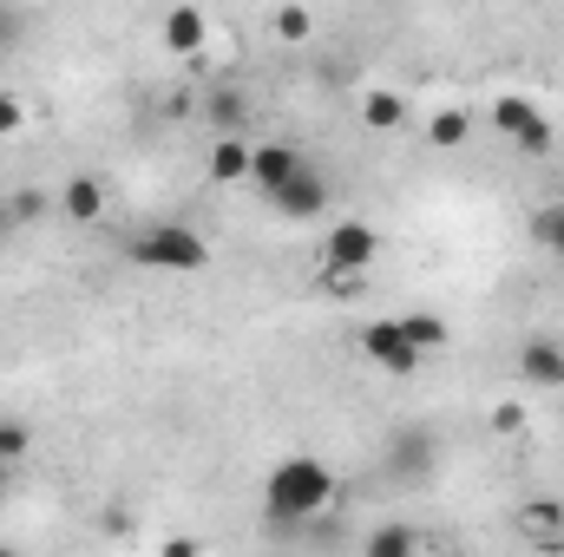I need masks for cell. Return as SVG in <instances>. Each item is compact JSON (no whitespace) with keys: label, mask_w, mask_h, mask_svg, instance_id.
<instances>
[{"label":"cell","mask_w":564,"mask_h":557,"mask_svg":"<svg viewBox=\"0 0 564 557\" xmlns=\"http://www.w3.org/2000/svg\"><path fill=\"white\" fill-rule=\"evenodd\" d=\"M335 492H341L335 466H322V459L295 452V459H282L276 472H270V485H263V505H270V518H276V525H302V518L328 512V505H335Z\"/></svg>","instance_id":"cell-1"},{"label":"cell","mask_w":564,"mask_h":557,"mask_svg":"<svg viewBox=\"0 0 564 557\" xmlns=\"http://www.w3.org/2000/svg\"><path fill=\"white\" fill-rule=\"evenodd\" d=\"M126 263L158 270V276H197L210 263V243L184 223H144L139 237H126Z\"/></svg>","instance_id":"cell-2"},{"label":"cell","mask_w":564,"mask_h":557,"mask_svg":"<svg viewBox=\"0 0 564 557\" xmlns=\"http://www.w3.org/2000/svg\"><path fill=\"white\" fill-rule=\"evenodd\" d=\"M375 256H381V230L361 223V217H341V223L328 230V243H322V263H328L322 276H368Z\"/></svg>","instance_id":"cell-3"},{"label":"cell","mask_w":564,"mask_h":557,"mask_svg":"<svg viewBox=\"0 0 564 557\" xmlns=\"http://www.w3.org/2000/svg\"><path fill=\"white\" fill-rule=\"evenodd\" d=\"M381 466H388L401 485H421V479H433V472H440V439H433L426 426H414V419H408V426H394V433H388Z\"/></svg>","instance_id":"cell-4"},{"label":"cell","mask_w":564,"mask_h":557,"mask_svg":"<svg viewBox=\"0 0 564 557\" xmlns=\"http://www.w3.org/2000/svg\"><path fill=\"white\" fill-rule=\"evenodd\" d=\"M361 354H368L375 368L401 374V381H408V374H421V348L394 328V315H381V321H368V328H361Z\"/></svg>","instance_id":"cell-5"},{"label":"cell","mask_w":564,"mask_h":557,"mask_svg":"<svg viewBox=\"0 0 564 557\" xmlns=\"http://www.w3.org/2000/svg\"><path fill=\"white\" fill-rule=\"evenodd\" d=\"M270 210H276V217H289V223H315V217L328 210V177H322L315 164H302L282 190H270Z\"/></svg>","instance_id":"cell-6"},{"label":"cell","mask_w":564,"mask_h":557,"mask_svg":"<svg viewBox=\"0 0 564 557\" xmlns=\"http://www.w3.org/2000/svg\"><path fill=\"white\" fill-rule=\"evenodd\" d=\"M302 164H308V157H302L295 144H257V151H250V177L263 184V197H270V190H282Z\"/></svg>","instance_id":"cell-7"},{"label":"cell","mask_w":564,"mask_h":557,"mask_svg":"<svg viewBox=\"0 0 564 557\" xmlns=\"http://www.w3.org/2000/svg\"><path fill=\"white\" fill-rule=\"evenodd\" d=\"M519 374H525L532 387H564V341L532 335V341L519 348Z\"/></svg>","instance_id":"cell-8"},{"label":"cell","mask_w":564,"mask_h":557,"mask_svg":"<svg viewBox=\"0 0 564 557\" xmlns=\"http://www.w3.org/2000/svg\"><path fill=\"white\" fill-rule=\"evenodd\" d=\"M204 40H210V20L197 7H171L164 13V46L171 53H204Z\"/></svg>","instance_id":"cell-9"},{"label":"cell","mask_w":564,"mask_h":557,"mask_svg":"<svg viewBox=\"0 0 564 557\" xmlns=\"http://www.w3.org/2000/svg\"><path fill=\"white\" fill-rule=\"evenodd\" d=\"M59 210H66L73 223H99V217H106V184H99V177H66Z\"/></svg>","instance_id":"cell-10"},{"label":"cell","mask_w":564,"mask_h":557,"mask_svg":"<svg viewBox=\"0 0 564 557\" xmlns=\"http://www.w3.org/2000/svg\"><path fill=\"white\" fill-rule=\"evenodd\" d=\"M361 557H421V532L414 525H375Z\"/></svg>","instance_id":"cell-11"},{"label":"cell","mask_w":564,"mask_h":557,"mask_svg":"<svg viewBox=\"0 0 564 557\" xmlns=\"http://www.w3.org/2000/svg\"><path fill=\"white\" fill-rule=\"evenodd\" d=\"M243 112H250V99H243L237 86H217V92H210V106H204V119L217 125V139H237V125H243Z\"/></svg>","instance_id":"cell-12"},{"label":"cell","mask_w":564,"mask_h":557,"mask_svg":"<svg viewBox=\"0 0 564 557\" xmlns=\"http://www.w3.org/2000/svg\"><path fill=\"white\" fill-rule=\"evenodd\" d=\"M250 151H257V144L217 139V144H210V177H217V184H237V177H250Z\"/></svg>","instance_id":"cell-13"},{"label":"cell","mask_w":564,"mask_h":557,"mask_svg":"<svg viewBox=\"0 0 564 557\" xmlns=\"http://www.w3.org/2000/svg\"><path fill=\"white\" fill-rule=\"evenodd\" d=\"M394 328L421 348V354H433V348H446V321L440 315H426V308H414V315H394Z\"/></svg>","instance_id":"cell-14"},{"label":"cell","mask_w":564,"mask_h":557,"mask_svg":"<svg viewBox=\"0 0 564 557\" xmlns=\"http://www.w3.org/2000/svg\"><path fill=\"white\" fill-rule=\"evenodd\" d=\"M532 119H539V106H532L525 92H506V99H492V125H499L506 139H519V132H525Z\"/></svg>","instance_id":"cell-15"},{"label":"cell","mask_w":564,"mask_h":557,"mask_svg":"<svg viewBox=\"0 0 564 557\" xmlns=\"http://www.w3.org/2000/svg\"><path fill=\"white\" fill-rule=\"evenodd\" d=\"M426 139H433V144H446V151H453V144H466V139H473V119H466L459 106H440V112L426 119Z\"/></svg>","instance_id":"cell-16"},{"label":"cell","mask_w":564,"mask_h":557,"mask_svg":"<svg viewBox=\"0 0 564 557\" xmlns=\"http://www.w3.org/2000/svg\"><path fill=\"white\" fill-rule=\"evenodd\" d=\"M361 119H368L375 132H394V125L408 119V99H401V92H368V99H361Z\"/></svg>","instance_id":"cell-17"},{"label":"cell","mask_w":564,"mask_h":557,"mask_svg":"<svg viewBox=\"0 0 564 557\" xmlns=\"http://www.w3.org/2000/svg\"><path fill=\"white\" fill-rule=\"evenodd\" d=\"M26 452H33V426H26V419H0V466L20 472Z\"/></svg>","instance_id":"cell-18"},{"label":"cell","mask_w":564,"mask_h":557,"mask_svg":"<svg viewBox=\"0 0 564 557\" xmlns=\"http://www.w3.org/2000/svg\"><path fill=\"white\" fill-rule=\"evenodd\" d=\"M270 33L295 46V40H308V33H315V13H308V7H276V20H270Z\"/></svg>","instance_id":"cell-19"},{"label":"cell","mask_w":564,"mask_h":557,"mask_svg":"<svg viewBox=\"0 0 564 557\" xmlns=\"http://www.w3.org/2000/svg\"><path fill=\"white\" fill-rule=\"evenodd\" d=\"M532 237H539L552 256H564V204H545V210L532 217Z\"/></svg>","instance_id":"cell-20"},{"label":"cell","mask_w":564,"mask_h":557,"mask_svg":"<svg viewBox=\"0 0 564 557\" xmlns=\"http://www.w3.org/2000/svg\"><path fill=\"white\" fill-rule=\"evenodd\" d=\"M519 151H525V157H545V151H552V144H558V132H552V119H545V112H539V119H532V125H525V132H519Z\"/></svg>","instance_id":"cell-21"},{"label":"cell","mask_w":564,"mask_h":557,"mask_svg":"<svg viewBox=\"0 0 564 557\" xmlns=\"http://www.w3.org/2000/svg\"><path fill=\"white\" fill-rule=\"evenodd\" d=\"M558 518H564L558 505H525V512H519V532H525V538H545Z\"/></svg>","instance_id":"cell-22"},{"label":"cell","mask_w":564,"mask_h":557,"mask_svg":"<svg viewBox=\"0 0 564 557\" xmlns=\"http://www.w3.org/2000/svg\"><path fill=\"white\" fill-rule=\"evenodd\" d=\"M26 125V106H20V92H0V139H13Z\"/></svg>","instance_id":"cell-23"},{"label":"cell","mask_w":564,"mask_h":557,"mask_svg":"<svg viewBox=\"0 0 564 557\" xmlns=\"http://www.w3.org/2000/svg\"><path fill=\"white\" fill-rule=\"evenodd\" d=\"M7 210H13L20 223H33V217L46 210V197H40V190H13V197H7Z\"/></svg>","instance_id":"cell-24"},{"label":"cell","mask_w":564,"mask_h":557,"mask_svg":"<svg viewBox=\"0 0 564 557\" xmlns=\"http://www.w3.org/2000/svg\"><path fill=\"white\" fill-rule=\"evenodd\" d=\"M20 33H26V13L0 7V53H13V46H20Z\"/></svg>","instance_id":"cell-25"},{"label":"cell","mask_w":564,"mask_h":557,"mask_svg":"<svg viewBox=\"0 0 564 557\" xmlns=\"http://www.w3.org/2000/svg\"><path fill=\"white\" fill-rule=\"evenodd\" d=\"M492 426H499V433H525V407H499Z\"/></svg>","instance_id":"cell-26"},{"label":"cell","mask_w":564,"mask_h":557,"mask_svg":"<svg viewBox=\"0 0 564 557\" xmlns=\"http://www.w3.org/2000/svg\"><path fill=\"white\" fill-rule=\"evenodd\" d=\"M158 557H204V551H197L191 538H171V545H164V551H158Z\"/></svg>","instance_id":"cell-27"},{"label":"cell","mask_w":564,"mask_h":557,"mask_svg":"<svg viewBox=\"0 0 564 557\" xmlns=\"http://www.w3.org/2000/svg\"><path fill=\"white\" fill-rule=\"evenodd\" d=\"M7 492H13V466H0V505H7Z\"/></svg>","instance_id":"cell-28"},{"label":"cell","mask_w":564,"mask_h":557,"mask_svg":"<svg viewBox=\"0 0 564 557\" xmlns=\"http://www.w3.org/2000/svg\"><path fill=\"white\" fill-rule=\"evenodd\" d=\"M0 557H20V551H13V545H0Z\"/></svg>","instance_id":"cell-29"}]
</instances>
